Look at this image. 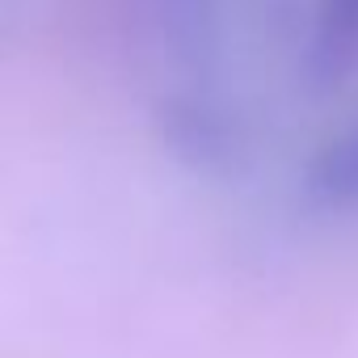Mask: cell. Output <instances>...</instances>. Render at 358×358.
<instances>
[{
  "instance_id": "obj_1",
  "label": "cell",
  "mask_w": 358,
  "mask_h": 358,
  "mask_svg": "<svg viewBox=\"0 0 358 358\" xmlns=\"http://www.w3.org/2000/svg\"><path fill=\"white\" fill-rule=\"evenodd\" d=\"M308 194L324 207H350L358 203V122L333 135L312 169H308Z\"/></svg>"
}]
</instances>
